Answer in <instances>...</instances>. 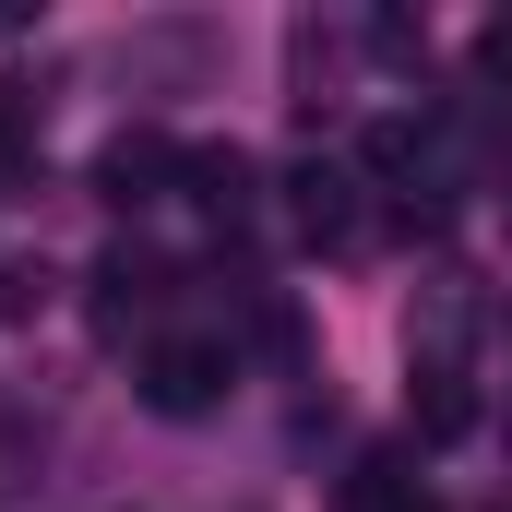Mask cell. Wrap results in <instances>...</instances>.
Here are the masks:
<instances>
[{
    "label": "cell",
    "mask_w": 512,
    "mask_h": 512,
    "mask_svg": "<svg viewBox=\"0 0 512 512\" xmlns=\"http://www.w3.org/2000/svg\"><path fill=\"white\" fill-rule=\"evenodd\" d=\"M405 405H417V441H477V417H489V405H477V370H465V322H453V310L429 322Z\"/></svg>",
    "instance_id": "cell-1"
},
{
    "label": "cell",
    "mask_w": 512,
    "mask_h": 512,
    "mask_svg": "<svg viewBox=\"0 0 512 512\" xmlns=\"http://www.w3.org/2000/svg\"><path fill=\"white\" fill-rule=\"evenodd\" d=\"M143 405L155 417H203V405H227V382H239V358L215 346V334H167V346H143Z\"/></svg>",
    "instance_id": "cell-2"
},
{
    "label": "cell",
    "mask_w": 512,
    "mask_h": 512,
    "mask_svg": "<svg viewBox=\"0 0 512 512\" xmlns=\"http://www.w3.org/2000/svg\"><path fill=\"white\" fill-rule=\"evenodd\" d=\"M167 179H179V143H167V131H120V143L96 155V203H120V215L167 203Z\"/></svg>",
    "instance_id": "cell-3"
},
{
    "label": "cell",
    "mask_w": 512,
    "mask_h": 512,
    "mask_svg": "<svg viewBox=\"0 0 512 512\" xmlns=\"http://www.w3.org/2000/svg\"><path fill=\"white\" fill-rule=\"evenodd\" d=\"M286 227H298V239H310V251H334V239H358V179H346V167H322V155H310V167H298V179H286Z\"/></svg>",
    "instance_id": "cell-4"
},
{
    "label": "cell",
    "mask_w": 512,
    "mask_h": 512,
    "mask_svg": "<svg viewBox=\"0 0 512 512\" xmlns=\"http://www.w3.org/2000/svg\"><path fill=\"white\" fill-rule=\"evenodd\" d=\"M167 286H179V274H167V262H155V251H108V262H96V322L120 334L131 310H155Z\"/></svg>",
    "instance_id": "cell-5"
},
{
    "label": "cell",
    "mask_w": 512,
    "mask_h": 512,
    "mask_svg": "<svg viewBox=\"0 0 512 512\" xmlns=\"http://www.w3.org/2000/svg\"><path fill=\"white\" fill-rule=\"evenodd\" d=\"M179 179H191V203H203V215H215V227H239V215H251V155H179Z\"/></svg>",
    "instance_id": "cell-6"
},
{
    "label": "cell",
    "mask_w": 512,
    "mask_h": 512,
    "mask_svg": "<svg viewBox=\"0 0 512 512\" xmlns=\"http://www.w3.org/2000/svg\"><path fill=\"white\" fill-rule=\"evenodd\" d=\"M12 179H36V96L0 84V191H12Z\"/></svg>",
    "instance_id": "cell-7"
},
{
    "label": "cell",
    "mask_w": 512,
    "mask_h": 512,
    "mask_svg": "<svg viewBox=\"0 0 512 512\" xmlns=\"http://www.w3.org/2000/svg\"><path fill=\"white\" fill-rule=\"evenodd\" d=\"M477 72H489V84H512V12H489V24H477Z\"/></svg>",
    "instance_id": "cell-8"
},
{
    "label": "cell",
    "mask_w": 512,
    "mask_h": 512,
    "mask_svg": "<svg viewBox=\"0 0 512 512\" xmlns=\"http://www.w3.org/2000/svg\"><path fill=\"white\" fill-rule=\"evenodd\" d=\"M393 512H441V501H429V489H405V501H393Z\"/></svg>",
    "instance_id": "cell-9"
}]
</instances>
